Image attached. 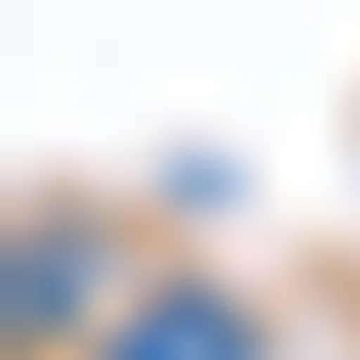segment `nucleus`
Here are the masks:
<instances>
[{
    "label": "nucleus",
    "mask_w": 360,
    "mask_h": 360,
    "mask_svg": "<svg viewBox=\"0 0 360 360\" xmlns=\"http://www.w3.org/2000/svg\"><path fill=\"white\" fill-rule=\"evenodd\" d=\"M108 360H252V324H240L217 288H156V300L108 336Z\"/></svg>",
    "instance_id": "f257e3e1"
}]
</instances>
